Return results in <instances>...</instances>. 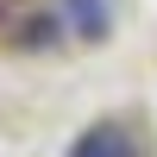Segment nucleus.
I'll list each match as a JSON object with an SVG mask.
<instances>
[{"instance_id":"1","label":"nucleus","mask_w":157,"mask_h":157,"mask_svg":"<svg viewBox=\"0 0 157 157\" xmlns=\"http://www.w3.org/2000/svg\"><path fill=\"white\" fill-rule=\"evenodd\" d=\"M57 19L69 38H82V44H101V38L113 32V0H57Z\"/></svg>"},{"instance_id":"3","label":"nucleus","mask_w":157,"mask_h":157,"mask_svg":"<svg viewBox=\"0 0 157 157\" xmlns=\"http://www.w3.org/2000/svg\"><path fill=\"white\" fill-rule=\"evenodd\" d=\"M63 19H25V32H19V44L25 50H50V44H63Z\"/></svg>"},{"instance_id":"2","label":"nucleus","mask_w":157,"mask_h":157,"mask_svg":"<svg viewBox=\"0 0 157 157\" xmlns=\"http://www.w3.org/2000/svg\"><path fill=\"white\" fill-rule=\"evenodd\" d=\"M69 157H132V151H126V126L94 120V126H88V132L69 145Z\"/></svg>"}]
</instances>
